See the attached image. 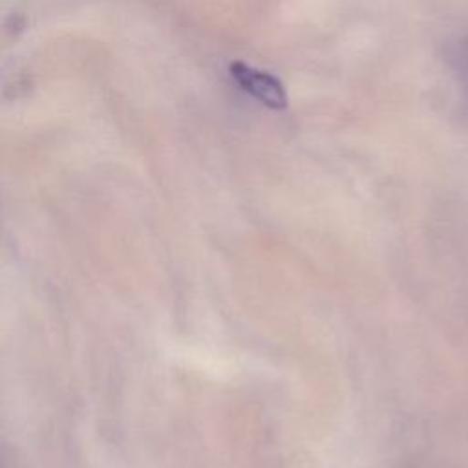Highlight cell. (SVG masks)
I'll return each mask as SVG.
<instances>
[{
  "label": "cell",
  "mask_w": 468,
  "mask_h": 468,
  "mask_svg": "<svg viewBox=\"0 0 468 468\" xmlns=\"http://www.w3.org/2000/svg\"><path fill=\"white\" fill-rule=\"evenodd\" d=\"M229 71L241 90H245L249 95L263 102L267 108L283 110L287 106L289 99L285 86L274 75L256 69L241 60H234L229 66Z\"/></svg>",
  "instance_id": "cell-1"
}]
</instances>
